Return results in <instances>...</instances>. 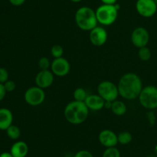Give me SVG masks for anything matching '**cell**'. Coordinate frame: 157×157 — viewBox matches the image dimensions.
Segmentation results:
<instances>
[{"label": "cell", "instance_id": "obj_1", "mask_svg": "<svg viewBox=\"0 0 157 157\" xmlns=\"http://www.w3.org/2000/svg\"><path fill=\"white\" fill-rule=\"evenodd\" d=\"M119 95L125 99L138 98L143 89L142 80L133 72H127L121 76L117 85Z\"/></svg>", "mask_w": 157, "mask_h": 157}, {"label": "cell", "instance_id": "obj_2", "mask_svg": "<svg viewBox=\"0 0 157 157\" xmlns=\"http://www.w3.org/2000/svg\"><path fill=\"white\" fill-rule=\"evenodd\" d=\"M89 109L84 102H70L65 106L64 115L69 123L73 125H79L84 123L87 119Z\"/></svg>", "mask_w": 157, "mask_h": 157}, {"label": "cell", "instance_id": "obj_3", "mask_svg": "<svg viewBox=\"0 0 157 157\" xmlns=\"http://www.w3.org/2000/svg\"><path fill=\"white\" fill-rule=\"evenodd\" d=\"M75 22L84 31H91L98 26L96 12L88 6H82L76 11Z\"/></svg>", "mask_w": 157, "mask_h": 157}, {"label": "cell", "instance_id": "obj_4", "mask_svg": "<svg viewBox=\"0 0 157 157\" xmlns=\"http://www.w3.org/2000/svg\"><path fill=\"white\" fill-rule=\"evenodd\" d=\"M96 15L98 23L102 26H110L117 18L118 9L115 5L103 4L97 9Z\"/></svg>", "mask_w": 157, "mask_h": 157}, {"label": "cell", "instance_id": "obj_5", "mask_svg": "<svg viewBox=\"0 0 157 157\" xmlns=\"http://www.w3.org/2000/svg\"><path fill=\"white\" fill-rule=\"evenodd\" d=\"M138 98L141 106L145 109H156L157 108V87L148 86L143 88Z\"/></svg>", "mask_w": 157, "mask_h": 157}, {"label": "cell", "instance_id": "obj_6", "mask_svg": "<svg viewBox=\"0 0 157 157\" xmlns=\"http://www.w3.org/2000/svg\"><path fill=\"white\" fill-rule=\"evenodd\" d=\"M98 94L105 102H112L117 99L119 91L117 85L110 81H103L98 85Z\"/></svg>", "mask_w": 157, "mask_h": 157}, {"label": "cell", "instance_id": "obj_7", "mask_svg": "<svg viewBox=\"0 0 157 157\" xmlns=\"http://www.w3.org/2000/svg\"><path fill=\"white\" fill-rule=\"evenodd\" d=\"M24 99L26 103L30 106H39L42 104L45 99V92L44 89L38 86H32L25 91Z\"/></svg>", "mask_w": 157, "mask_h": 157}, {"label": "cell", "instance_id": "obj_8", "mask_svg": "<svg viewBox=\"0 0 157 157\" xmlns=\"http://www.w3.org/2000/svg\"><path fill=\"white\" fill-rule=\"evenodd\" d=\"M136 9L141 16L150 18L156 14L157 5L154 0H137Z\"/></svg>", "mask_w": 157, "mask_h": 157}, {"label": "cell", "instance_id": "obj_9", "mask_svg": "<svg viewBox=\"0 0 157 157\" xmlns=\"http://www.w3.org/2000/svg\"><path fill=\"white\" fill-rule=\"evenodd\" d=\"M150 41V34L144 27H137L132 32L131 42L136 48L145 47Z\"/></svg>", "mask_w": 157, "mask_h": 157}, {"label": "cell", "instance_id": "obj_10", "mask_svg": "<svg viewBox=\"0 0 157 157\" xmlns=\"http://www.w3.org/2000/svg\"><path fill=\"white\" fill-rule=\"evenodd\" d=\"M70 70V63L64 57L55 58L51 64V71L56 76H65L69 73Z\"/></svg>", "mask_w": 157, "mask_h": 157}, {"label": "cell", "instance_id": "obj_11", "mask_svg": "<svg viewBox=\"0 0 157 157\" xmlns=\"http://www.w3.org/2000/svg\"><path fill=\"white\" fill-rule=\"evenodd\" d=\"M55 75L51 70H40L35 78V84L41 89H47L50 87L54 83Z\"/></svg>", "mask_w": 157, "mask_h": 157}, {"label": "cell", "instance_id": "obj_12", "mask_svg": "<svg viewBox=\"0 0 157 157\" xmlns=\"http://www.w3.org/2000/svg\"><path fill=\"white\" fill-rule=\"evenodd\" d=\"M107 32L101 26H96L94 29L90 31L89 38L94 46H101L106 43L107 40Z\"/></svg>", "mask_w": 157, "mask_h": 157}, {"label": "cell", "instance_id": "obj_13", "mask_svg": "<svg viewBox=\"0 0 157 157\" xmlns=\"http://www.w3.org/2000/svg\"><path fill=\"white\" fill-rule=\"evenodd\" d=\"M99 141L106 148L116 147L118 143L117 135L110 129H104L99 134Z\"/></svg>", "mask_w": 157, "mask_h": 157}, {"label": "cell", "instance_id": "obj_14", "mask_svg": "<svg viewBox=\"0 0 157 157\" xmlns=\"http://www.w3.org/2000/svg\"><path fill=\"white\" fill-rule=\"evenodd\" d=\"M84 103L89 109L93 111L101 110L103 108H104V105H105L104 99L98 94L88 95Z\"/></svg>", "mask_w": 157, "mask_h": 157}, {"label": "cell", "instance_id": "obj_15", "mask_svg": "<svg viewBox=\"0 0 157 157\" xmlns=\"http://www.w3.org/2000/svg\"><path fill=\"white\" fill-rule=\"evenodd\" d=\"M13 115L12 112L6 108L0 109V129L6 130L12 125Z\"/></svg>", "mask_w": 157, "mask_h": 157}, {"label": "cell", "instance_id": "obj_16", "mask_svg": "<svg viewBox=\"0 0 157 157\" xmlns=\"http://www.w3.org/2000/svg\"><path fill=\"white\" fill-rule=\"evenodd\" d=\"M10 152L14 157H25L29 152V146L25 142L18 141L12 145Z\"/></svg>", "mask_w": 157, "mask_h": 157}, {"label": "cell", "instance_id": "obj_17", "mask_svg": "<svg viewBox=\"0 0 157 157\" xmlns=\"http://www.w3.org/2000/svg\"><path fill=\"white\" fill-rule=\"evenodd\" d=\"M111 109L112 112L116 115H124V114L127 112V107L126 106L125 103L124 102L121 101V100H115V101L112 102L111 105Z\"/></svg>", "mask_w": 157, "mask_h": 157}, {"label": "cell", "instance_id": "obj_18", "mask_svg": "<svg viewBox=\"0 0 157 157\" xmlns=\"http://www.w3.org/2000/svg\"><path fill=\"white\" fill-rule=\"evenodd\" d=\"M6 133L7 135L11 139H18L21 135V130L19 128L14 125H11L7 129H6Z\"/></svg>", "mask_w": 157, "mask_h": 157}, {"label": "cell", "instance_id": "obj_19", "mask_svg": "<svg viewBox=\"0 0 157 157\" xmlns=\"http://www.w3.org/2000/svg\"><path fill=\"white\" fill-rule=\"evenodd\" d=\"M117 139L118 143H121L122 145H127L131 143L132 139H133V136H132V134L130 132L124 131V132L118 134Z\"/></svg>", "mask_w": 157, "mask_h": 157}, {"label": "cell", "instance_id": "obj_20", "mask_svg": "<svg viewBox=\"0 0 157 157\" xmlns=\"http://www.w3.org/2000/svg\"><path fill=\"white\" fill-rule=\"evenodd\" d=\"M87 95H87L85 89L81 87L77 88V89L74 91V93H73V96L75 101H79V102L85 101Z\"/></svg>", "mask_w": 157, "mask_h": 157}, {"label": "cell", "instance_id": "obj_21", "mask_svg": "<svg viewBox=\"0 0 157 157\" xmlns=\"http://www.w3.org/2000/svg\"><path fill=\"white\" fill-rule=\"evenodd\" d=\"M138 56L140 58V60L144 62L149 61L151 58L152 52L150 49L148 47L145 46V47L140 48L139 51H138Z\"/></svg>", "mask_w": 157, "mask_h": 157}, {"label": "cell", "instance_id": "obj_22", "mask_svg": "<svg viewBox=\"0 0 157 157\" xmlns=\"http://www.w3.org/2000/svg\"><path fill=\"white\" fill-rule=\"evenodd\" d=\"M102 157H121V152L116 147L107 148L103 153Z\"/></svg>", "mask_w": 157, "mask_h": 157}, {"label": "cell", "instance_id": "obj_23", "mask_svg": "<svg viewBox=\"0 0 157 157\" xmlns=\"http://www.w3.org/2000/svg\"><path fill=\"white\" fill-rule=\"evenodd\" d=\"M51 54L55 58H61L64 54V49L60 45H55L51 49Z\"/></svg>", "mask_w": 157, "mask_h": 157}, {"label": "cell", "instance_id": "obj_24", "mask_svg": "<svg viewBox=\"0 0 157 157\" xmlns=\"http://www.w3.org/2000/svg\"><path fill=\"white\" fill-rule=\"evenodd\" d=\"M52 63L49 61V58L44 56L41 57L38 60V66H39L40 70H49V68H51Z\"/></svg>", "mask_w": 157, "mask_h": 157}, {"label": "cell", "instance_id": "obj_25", "mask_svg": "<svg viewBox=\"0 0 157 157\" xmlns=\"http://www.w3.org/2000/svg\"><path fill=\"white\" fill-rule=\"evenodd\" d=\"M9 79V72L4 68H0V83H5Z\"/></svg>", "mask_w": 157, "mask_h": 157}, {"label": "cell", "instance_id": "obj_26", "mask_svg": "<svg viewBox=\"0 0 157 157\" xmlns=\"http://www.w3.org/2000/svg\"><path fill=\"white\" fill-rule=\"evenodd\" d=\"M4 86L6 92H13L15 89L16 85H15V82L12 81V80H8L7 82L4 83Z\"/></svg>", "mask_w": 157, "mask_h": 157}, {"label": "cell", "instance_id": "obj_27", "mask_svg": "<svg viewBox=\"0 0 157 157\" xmlns=\"http://www.w3.org/2000/svg\"><path fill=\"white\" fill-rule=\"evenodd\" d=\"M74 157H94L93 155L90 152H89L88 150H85V149H83V150H80L77 152L75 155Z\"/></svg>", "mask_w": 157, "mask_h": 157}, {"label": "cell", "instance_id": "obj_28", "mask_svg": "<svg viewBox=\"0 0 157 157\" xmlns=\"http://www.w3.org/2000/svg\"><path fill=\"white\" fill-rule=\"evenodd\" d=\"M6 90L5 89V86L3 83H0V101L3 99L6 96Z\"/></svg>", "mask_w": 157, "mask_h": 157}, {"label": "cell", "instance_id": "obj_29", "mask_svg": "<svg viewBox=\"0 0 157 157\" xmlns=\"http://www.w3.org/2000/svg\"><path fill=\"white\" fill-rule=\"evenodd\" d=\"M9 2L14 6H21L25 3V0H9Z\"/></svg>", "mask_w": 157, "mask_h": 157}, {"label": "cell", "instance_id": "obj_30", "mask_svg": "<svg viewBox=\"0 0 157 157\" xmlns=\"http://www.w3.org/2000/svg\"><path fill=\"white\" fill-rule=\"evenodd\" d=\"M103 4L105 5H115L117 4V0H101Z\"/></svg>", "mask_w": 157, "mask_h": 157}, {"label": "cell", "instance_id": "obj_31", "mask_svg": "<svg viewBox=\"0 0 157 157\" xmlns=\"http://www.w3.org/2000/svg\"><path fill=\"white\" fill-rule=\"evenodd\" d=\"M0 157H14V156L12 155V153H11V152H2V153L0 154Z\"/></svg>", "mask_w": 157, "mask_h": 157}, {"label": "cell", "instance_id": "obj_32", "mask_svg": "<svg viewBox=\"0 0 157 157\" xmlns=\"http://www.w3.org/2000/svg\"><path fill=\"white\" fill-rule=\"evenodd\" d=\"M70 1H71L72 2L78 3V2H81V1H82V0H70Z\"/></svg>", "mask_w": 157, "mask_h": 157}, {"label": "cell", "instance_id": "obj_33", "mask_svg": "<svg viewBox=\"0 0 157 157\" xmlns=\"http://www.w3.org/2000/svg\"><path fill=\"white\" fill-rule=\"evenodd\" d=\"M154 2L156 3V5H157V0H154Z\"/></svg>", "mask_w": 157, "mask_h": 157}, {"label": "cell", "instance_id": "obj_34", "mask_svg": "<svg viewBox=\"0 0 157 157\" xmlns=\"http://www.w3.org/2000/svg\"><path fill=\"white\" fill-rule=\"evenodd\" d=\"M156 152H157V147H156Z\"/></svg>", "mask_w": 157, "mask_h": 157}]
</instances>
